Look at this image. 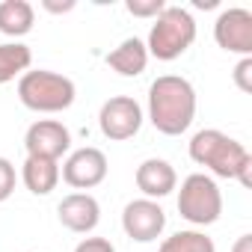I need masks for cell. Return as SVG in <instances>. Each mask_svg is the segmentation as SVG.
<instances>
[{
	"label": "cell",
	"mask_w": 252,
	"mask_h": 252,
	"mask_svg": "<svg viewBox=\"0 0 252 252\" xmlns=\"http://www.w3.org/2000/svg\"><path fill=\"white\" fill-rule=\"evenodd\" d=\"M190 160L205 166L211 172V178H231L240 181V187H252V155L246 152L243 143H237L234 137L217 131V128H205L196 131L190 140Z\"/></svg>",
	"instance_id": "obj_1"
},
{
	"label": "cell",
	"mask_w": 252,
	"mask_h": 252,
	"mask_svg": "<svg viewBox=\"0 0 252 252\" xmlns=\"http://www.w3.org/2000/svg\"><path fill=\"white\" fill-rule=\"evenodd\" d=\"M196 119V89L181 74H160L149 86V122L166 137H181Z\"/></svg>",
	"instance_id": "obj_2"
},
{
	"label": "cell",
	"mask_w": 252,
	"mask_h": 252,
	"mask_svg": "<svg viewBox=\"0 0 252 252\" xmlns=\"http://www.w3.org/2000/svg\"><path fill=\"white\" fill-rule=\"evenodd\" d=\"M77 86L71 77L48 68L24 71L18 77V101L33 113H63L74 104Z\"/></svg>",
	"instance_id": "obj_3"
},
{
	"label": "cell",
	"mask_w": 252,
	"mask_h": 252,
	"mask_svg": "<svg viewBox=\"0 0 252 252\" xmlns=\"http://www.w3.org/2000/svg\"><path fill=\"white\" fill-rule=\"evenodd\" d=\"M193 42H196V18L184 6H166L149 30L146 51L160 63H172L181 54H187Z\"/></svg>",
	"instance_id": "obj_4"
},
{
	"label": "cell",
	"mask_w": 252,
	"mask_h": 252,
	"mask_svg": "<svg viewBox=\"0 0 252 252\" xmlns=\"http://www.w3.org/2000/svg\"><path fill=\"white\" fill-rule=\"evenodd\" d=\"M178 214L196 228L214 225L222 214V193H220L217 181L205 172L187 175L178 190Z\"/></svg>",
	"instance_id": "obj_5"
},
{
	"label": "cell",
	"mask_w": 252,
	"mask_h": 252,
	"mask_svg": "<svg viewBox=\"0 0 252 252\" xmlns=\"http://www.w3.org/2000/svg\"><path fill=\"white\" fill-rule=\"evenodd\" d=\"M143 107L137 98L131 95H113L101 104V113H98V128L107 140L113 143H125L140 134L143 128Z\"/></svg>",
	"instance_id": "obj_6"
},
{
	"label": "cell",
	"mask_w": 252,
	"mask_h": 252,
	"mask_svg": "<svg viewBox=\"0 0 252 252\" xmlns=\"http://www.w3.org/2000/svg\"><path fill=\"white\" fill-rule=\"evenodd\" d=\"M214 42L237 57H252V12L243 6L222 9L214 21Z\"/></svg>",
	"instance_id": "obj_7"
},
{
	"label": "cell",
	"mask_w": 252,
	"mask_h": 252,
	"mask_svg": "<svg viewBox=\"0 0 252 252\" xmlns=\"http://www.w3.org/2000/svg\"><path fill=\"white\" fill-rule=\"evenodd\" d=\"M122 228L137 243H152L166 228V211L155 199H134L122 211Z\"/></svg>",
	"instance_id": "obj_8"
},
{
	"label": "cell",
	"mask_w": 252,
	"mask_h": 252,
	"mask_svg": "<svg viewBox=\"0 0 252 252\" xmlns=\"http://www.w3.org/2000/svg\"><path fill=\"white\" fill-rule=\"evenodd\" d=\"M107 155L101 149H92V146H83L77 152H71L60 169V178L74 187V190H92L98 187L104 178H107Z\"/></svg>",
	"instance_id": "obj_9"
},
{
	"label": "cell",
	"mask_w": 252,
	"mask_h": 252,
	"mask_svg": "<svg viewBox=\"0 0 252 252\" xmlns=\"http://www.w3.org/2000/svg\"><path fill=\"white\" fill-rule=\"evenodd\" d=\"M24 149H27V158H45L60 163V158L71 149V134L57 119H39L24 134Z\"/></svg>",
	"instance_id": "obj_10"
},
{
	"label": "cell",
	"mask_w": 252,
	"mask_h": 252,
	"mask_svg": "<svg viewBox=\"0 0 252 252\" xmlns=\"http://www.w3.org/2000/svg\"><path fill=\"white\" fill-rule=\"evenodd\" d=\"M57 217L60 222L74 231V234H89L98 228L101 222V205L92 193H68L60 205H57Z\"/></svg>",
	"instance_id": "obj_11"
},
{
	"label": "cell",
	"mask_w": 252,
	"mask_h": 252,
	"mask_svg": "<svg viewBox=\"0 0 252 252\" xmlns=\"http://www.w3.org/2000/svg\"><path fill=\"white\" fill-rule=\"evenodd\" d=\"M137 187H140V193H143V199H163V196H169L175 187H178V172H175V166L169 163V160H163V158H149V160H143L140 166H137Z\"/></svg>",
	"instance_id": "obj_12"
},
{
	"label": "cell",
	"mask_w": 252,
	"mask_h": 252,
	"mask_svg": "<svg viewBox=\"0 0 252 252\" xmlns=\"http://www.w3.org/2000/svg\"><path fill=\"white\" fill-rule=\"evenodd\" d=\"M107 65L122 74V77H140L149 65V51H146V42L131 36V39H125L119 48H113L107 54Z\"/></svg>",
	"instance_id": "obj_13"
},
{
	"label": "cell",
	"mask_w": 252,
	"mask_h": 252,
	"mask_svg": "<svg viewBox=\"0 0 252 252\" xmlns=\"http://www.w3.org/2000/svg\"><path fill=\"white\" fill-rule=\"evenodd\" d=\"M21 181L33 196H48L60 184V163L45 158H27L21 166Z\"/></svg>",
	"instance_id": "obj_14"
},
{
	"label": "cell",
	"mask_w": 252,
	"mask_h": 252,
	"mask_svg": "<svg viewBox=\"0 0 252 252\" xmlns=\"http://www.w3.org/2000/svg\"><path fill=\"white\" fill-rule=\"evenodd\" d=\"M36 24V9L27 3V0H3L0 3V33L21 39L33 30Z\"/></svg>",
	"instance_id": "obj_15"
},
{
	"label": "cell",
	"mask_w": 252,
	"mask_h": 252,
	"mask_svg": "<svg viewBox=\"0 0 252 252\" xmlns=\"http://www.w3.org/2000/svg\"><path fill=\"white\" fill-rule=\"evenodd\" d=\"M33 65V51L24 42H3L0 45V86L21 77Z\"/></svg>",
	"instance_id": "obj_16"
},
{
	"label": "cell",
	"mask_w": 252,
	"mask_h": 252,
	"mask_svg": "<svg viewBox=\"0 0 252 252\" xmlns=\"http://www.w3.org/2000/svg\"><path fill=\"white\" fill-rule=\"evenodd\" d=\"M158 252H217V246H214V240L205 231H199V228H181V231L169 234L160 243Z\"/></svg>",
	"instance_id": "obj_17"
},
{
	"label": "cell",
	"mask_w": 252,
	"mask_h": 252,
	"mask_svg": "<svg viewBox=\"0 0 252 252\" xmlns=\"http://www.w3.org/2000/svg\"><path fill=\"white\" fill-rule=\"evenodd\" d=\"M125 9L134 18H158L166 9V3L163 0H125Z\"/></svg>",
	"instance_id": "obj_18"
},
{
	"label": "cell",
	"mask_w": 252,
	"mask_h": 252,
	"mask_svg": "<svg viewBox=\"0 0 252 252\" xmlns=\"http://www.w3.org/2000/svg\"><path fill=\"white\" fill-rule=\"evenodd\" d=\"M15 184H18V172L12 166V160L0 158V202H6L15 193Z\"/></svg>",
	"instance_id": "obj_19"
},
{
	"label": "cell",
	"mask_w": 252,
	"mask_h": 252,
	"mask_svg": "<svg viewBox=\"0 0 252 252\" xmlns=\"http://www.w3.org/2000/svg\"><path fill=\"white\" fill-rule=\"evenodd\" d=\"M231 77H234L240 92H252V57H240V63L234 65Z\"/></svg>",
	"instance_id": "obj_20"
},
{
	"label": "cell",
	"mask_w": 252,
	"mask_h": 252,
	"mask_svg": "<svg viewBox=\"0 0 252 252\" xmlns=\"http://www.w3.org/2000/svg\"><path fill=\"white\" fill-rule=\"evenodd\" d=\"M74 252H116V246L107 240V237H83Z\"/></svg>",
	"instance_id": "obj_21"
},
{
	"label": "cell",
	"mask_w": 252,
	"mask_h": 252,
	"mask_svg": "<svg viewBox=\"0 0 252 252\" xmlns=\"http://www.w3.org/2000/svg\"><path fill=\"white\" fill-rule=\"evenodd\" d=\"M42 6H45V12H51V15H63V12H71L77 3H74V0H63V3H57V0H42Z\"/></svg>",
	"instance_id": "obj_22"
},
{
	"label": "cell",
	"mask_w": 252,
	"mask_h": 252,
	"mask_svg": "<svg viewBox=\"0 0 252 252\" xmlns=\"http://www.w3.org/2000/svg\"><path fill=\"white\" fill-rule=\"evenodd\" d=\"M231 252H252V234H240L231 246Z\"/></svg>",
	"instance_id": "obj_23"
},
{
	"label": "cell",
	"mask_w": 252,
	"mask_h": 252,
	"mask_svg": "<svg viewBox=\"0 0 252 252\" xmlns=\"http://www.w3.org/2000/svg\"><path fill=\"white\" fill-rule=\"evenodd\" d=\"M196 6H202V9H211V6H217V0H196Z\"/></svg>",
	"instance_id": "obj_24"
}]
</instances>
